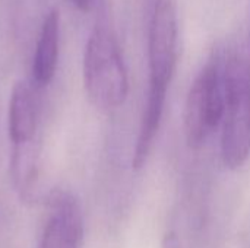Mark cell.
<instances>
[{"instance_id":"obj_10","label":"cell","mask_w":250,"mask_h":248,"mask_svg":"<svg viewBox=\"0 0 250 248\" xmlns=\"http://www.w3.org/2000/svg\"><path fill=\"white\" fill-rule=\"evenodd\" d=\"M163 248H179V241L176 238L174 234H167L166 240H164V244H163Z\"/></svg>"},{"instance_id":"obj_5","label":"cell","mask_w":250,"mask_h":248,"mask_svg":"<svg viewBox=\"0 0 250 248\" xmlns=\"http://www.w3.org/2000/svg\"><path fill=\"white\" fill-rule=\"evenodd\" d=\"M48 219L38 248H79L83 237V218L78 200L64 190L48 196Z\"/></svg>"},{"instance_id":"obj_7","label":"cell","mask_w":250,"mask_h":248,"mask_svg":"<svg viewBox=\"0 0 250 248\" xmlns=\"http://www.w3.org/2000/svg\"><path fill=\"white\" fill-rule=\"evenodd\" d=\"M37 121V104L31 86L25 82H16L10 95L7 118V130L12 145L34 142Z\"/></svg>"},{"instance_id":"obj_4","label":"cell","mask_w":250,"mask_h":248,"mask_svg":"<svg viewBox=\"0 0 250 248\" xmlns=\"http://www.w3.org/2000/svg\"><path fill=\"white\" fill-rule=\"evenodd\" d=\"M177 61V16L173 0H155L148 28V88L168 89Z\"/></svg>"},{"instance_id":"obj_6","label":"cell","mask_w":250,"mask_h":248,"mask_svg":"<svg viewBox=\"0 0 250 248\" xmlns=\"http://www.w3.org/2000/svg\"><path fill=\"white\" fill-rule=\"evenodd\" d=\"M59 42H60V13L51 9L40 29L34 58H32V80L35 86H47L57 70L59 63Z\"/></svg>"},{"instance_id":"obj_11","label":"cell","mask_w":250,"mask_h":248,"mask_svg":"<svg viewBox=\"0 0 250 248\" xmlns=\"http://www.w3.org/2000/svg\"><path fill=\"white\" fill-rule=\"evenodd\" d=\"M72 1L79 10H83V12H86L92 4V0H72Z\"/></svg>"},{"instance_id":"obj_8","label":"cell","mask_w":250,"mask_h":248,"mask_svg":"<svg viewBox=\"0 0 250 248\" xmlns=\"http://www.w3.org/2000/svg\"><path fill=\"white\" fill-rule=\"evenodd\" d=\"M166 98H167V91L148 88L146 104L144 108L141 127H139V133H138V139H136V145L133 151V158H132L133 170H141L148 161V156L152 151L154 140H155V136L158 133L160 124L163 120Z\"/></svg>"},{"instance_id":"obj_1","label":"cell","mask_w":250,"mask_h":248,"mask_svg":"<svg viewBox=\"0 0 250 248\" xmlns=\"http://www.w3.org/2000/svg\"><path fill=\"white\" fill-rule=\"evenodd\" d=\"M83 83L91 102L104 111L119 108L129 92V77L113 29L98 22L91 31L83 54Z\"/></svg>"},{"instance_id":"obj_3","label":"cell","mask_w":250,"mask_h":248,"mask_svg":"<svg viewBox=\"0 0 250 248\" xmlns=\"http://www.w3.org/2000/svg\"><path fill=\"white\" fill-rule=\"evenodd\" d=\"M224 91L221 80V63L211 58L193 80L185 105L183 126L188 145L199 148L223 123Z\"/></svg>"},{"instance_id":"obj_2","label":"cell","mask_w":250,"mask_h":248,"mask_svg":"<svg viewBox=\"0 0 250 248\" xmlns=\"http://www.w3.org/2000/svg\"><path fill=\"white\" fill-rule=\"evenodd\" d=\"M224 115L221 136L223 162L240 168L250 155V57L230 54L221 64Z\"/></svg>"},{"instance_id":"obj_9","label":"cell","mask_w":250,"mask_h":248,"mask_svg":"<svg viewBox=\"0 0 250 248\" xmlns=\"http://www.w3.org/2000/svg\"><path fill=\"white\" fill-rule=\"evenodd\" d=\"M38 146L37 140L12 145L10 174L13 186L21 199H29L38 178Z\"/></svg>"}]
</instances>
